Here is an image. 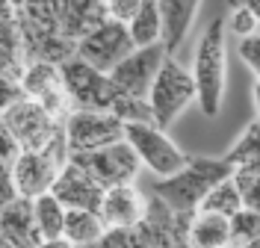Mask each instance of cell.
<instances>
[{
	"label": "cell",
	"mask_w": 260,
	"mask_h": 248,
	"mask_svg": "<svg viewBox=\"0 0 260 248\" xmlns=\"http://www.w3.org/2000/svg\"><path fill=\"white\" fill-rule=\"evenodd\" d=\"M121 124H154V113L148 98H130V95H118L110 110Z\"/></svg>",
	"instance_id": "obj_26"
},
{
	"label": "cell",
	"mask_w": 260,
	"mask_h": 248,
	"mask_svg": "<svg viewBox=\"0 0 260 248\" xmlns=\"http://www.w3.org/2000/svg\"><path fill=\"white\" fill-rule=\"evenodd\" d=\"M225 160L234 168L237 165H248V163H260V118H254L245 133L234 142V148L225 154Z\"/></svg>",
	"instance_id": "obj_24"
},
{
	"label": "cell",
	"mask_w": 260,
	"mask_h": 248,
	"mask_svg": "<svg viewBox=\"0 0 260 248\" xmlns=\"http://www.w3.org/2000/svg\"><path fill=\"white\" fill-rule=\"evenodd\" d=\"M175 239L186 248H231V219L216 213H178Z\"/></svg>",
	"instance_id": "obj_14"
},
{
	"label": "cell",
	"mask_w": 260,
	"mask_h": 248,
	"mask_svg": "<svg viewBox=\"0 0 260 248\" xmlns=\"http://www.w3.org/2000/svg\"><path fill=\"white\" fill-rule=\"evenodd\" d=\"M228 6H248L254 12V18L260 21V0H228Z\"/></svg>",
	"instance_id": "obj_34"
},
{
	"label": "cell",
	"mask_w": 260,
	"mask_h": 248,
	"mask_svg": "<svg viewBox=\"0 0 260 248\" xmlns=\"http://www.w3.org/2000/svg\"><path fill=\"white\" fill-rule=\"evenodd\" d=\"M68 160H71V151H68L65 124H62L59 133L50 139V145H45L42 151H21V157L12 163V178H15L18 195L39 198V195L50 192L53 181L59 178V171L65 168Z\"/></svg>",
	"instance_id": "obj_3"
},
{
	"label": "cell",
	"mask_w": 260,
	"mask_h": 248,
	"mask_svg": "<svg viewBox=\"0 0 260 248\" xmlns=\"http://www.w3.org/2000/svg\"><path fill=\"white\" fill-rule=\"evenodd\" d=\"M169 53L162 48V42L148 45V48H136L127 59H121L118 65L110 71V80L118 89V95H130V98H148L154 77L160 71L162 59Z\"/></svg>",
	"instance_id": "obj_12"
},
{
	"label": "cell",
	"mask_w": 260,
	"mask_h": 248,
	"mask_svg": "<svg viewBox=\"0 0 260 248\" xmlns=\"http://www.w3.org/2000/svg\"><path fill=\"white\" fill-rule=\"evenodd\" d=\"M39 248H77V245H71L65 236H59V239H45V242H42Z\"/></svg>",
	"instance_id": "obj_35"
},
{
	"label": "cell",
	"mask_w": 260,
	"mask_h": 248,
	"mask_svg": "<svg viewBox=\"0 0 260 248\" xmlns=\"http://www.w3.org/2000/svg\"><path fill=\"white\" fill-rule=\"evenodd\" d=\"M254 110H257V118H260V77L254 83Z\"/></svg>",
	"instance_id": "obj_36"
},
{
	"label": "cell",
	"mask_w": 260,
	"mask_h": 248,
	"mask_svg": "<svg viewBox=\"0 0 260 248\" xmlns=\"http://www.w3.org/2000/svg\"><path fill=\"white\" fill-rule=\"evenodd\" d=\"M59 71H62V83L65 92H68V100H71V110H101V113L113 110L118 89L113 86L110 74L92 68L80 56H71L68 62H62Z\"/></svg>",
	"instance_id": "obj_6"
},
{
	"label": "cell",
	"mask_w": 260,
	"mask_h": 248,
	"mask_svg": "<svg viewBox=\"0 0 260 248\" xmlns=\"http://www.w3.org/2000/svg\"><path fill=\"white\" fill-rule=\"evenodd\" d=\"M98 3H104V6H107V3H110V0H98Z\"/></svg>",
	"instance_id": "obj_39"
},
{
	"label": "cell",
	"mask_w": 260,
	"mask_h": 248,
	"mask_svg": "<svg viewBox=\"0 0 260 248\" xmlns=\"http://www.w3.org/2000/svg\"><path fill=\"white\" fill-rule=\"evenodd\" d=\"M234 183L243 195V207L257 210L260 213V163H248V165H237L234 168Z\"/></svg>",
	"instance_id": "obj_25"
},
{
	"label": "cell",
	"mask_w": 260,
	"mask_h": 248,
	"mask_svg": "<svg viewBox=\"0 0 260 248\" xmlns=\"http://www.w3.org/2000/svg\"><path fill=\"white\" fill-rule=\"evenodd\" d=\"M0 121L12 133V139L21 145V151H42L59 133L65 118L50 116L48 110L42 103H36L32 98H21L6 113H0Z\"/></svg>",
	"instance_id": "obj_7"
},
{
	"label": "cell",
	"mask_w": 260,
	"mask_h": 248,
	"mask_svg": "<svg viewBox=\"0 0 260 248\" xmlns=\"http://www.w3.org/2000/svg\"><path fill=\"white\" fill-rule=\"evenodd\" d=\"M175 231H178V213H172L157 195H151L148 213L139 225L107 231L92 248H178Z\"/></svg>",
	"instance_id": "obj_4"
},
{
	"label": "cell",
	"mask_w": 260,
	"mask_h": 248,
	"mask_svg": "<svg viewBox=\"0 0 260 248\" xmlns=\"http://www.w3.org/2000/svg\"><path fill=\"white\" fill-rule=\"evenodd\" d=\"M71 160L77 165H83L92 178H95L104 189L110 186H121V183H133L136 174H139V157L136 151L130 148L127 142H113L107 148H98V151H86V154H71Z\"/></svg>",
	"instance_id": "obj_11"
},
{
	"label": "cell",
	"mask_w": 260,
	"mask_h": 248,
	"mask_svg": "<svg viewBox=\"0 0 260 248\" xmlns=\"http://www.w3.org/2000/svg\"><path fill=\"white\" fill-rule=\"evenodd\" d=\"M56 21L65 39L80 42L98 24L107 21V6L98 0H56Z\"/></svg>",
	"instance_id": "obj_18"
},
{
	"label": "cell",
	"mask_w": 260,
	"mask_h": 248,
	"mask_svg": "<svg viewBox=\"0 0 260 248\" xmlns=\"http://www.w3.org/2000/svg\"><path fill=\"white\" fill-rule=\"evenodd\" d=\"M124 142L136 151L139 163L148 165L157 178H172L189 160L157 124H124Z\"/></svg>",
	"instance_id": "obj_8"
},
{
	"label": "cell",
	"mask_w": 260,
	"mask_h": 248,
	"mask_svg": "<svg viewBox=\"0 0 260 248\" xmlns=\"http://www.w3.org/2000/svg\"><path fill=\"white\" fill-rule=\"evenodd\" d=\"M145 213H148V198L133 183L104 189V198H101V207H98V216L107 225V231L133 228L145 219Z\"/></svg>",
	"instance_id": "obj_15"
},
{
	"label": "cell",
	"mask_w": 260,
	"mask_h": 248,
	"mask_svg": "<svg viewBox=\"0 0 260 248\" xmlns=\"http://www.w3.org/2000/svg\"><path fill=\"white\" fill-rule=\"evenodd\" d=\"M251 239H260V213L243 207L240 213L231 216V248L251 242Z\"/></svg>",
	"instance_id": "obj_27"
},
{
	"label": "cell",
	"mask_w": 260,
	"mask_h": 248,
	"mask_svg": "<svg viewBox=\"0 0 260 248\" xmlns=\"http://www.w3.org/2000/svg\"><path fill=\"white\" fill-rule=\"evenodd\" d=\"M127 30H130V39H133L136 48H148V45L162 42V18H160L157 0H142L139 12L130 18Z\"/></svg>",
	"instance_id": "obj_21"
},
{
	"label": "cell",
	"mask_w": 260,
	"mask_h": 248,
	"mask_svg": "<svg viewBox=\"0 0 260 248\" xmlns=\"http://www.w3.org/2000/svg\"><path fill=\"white\" fill-rule=\"evenodd\" d=\"M62 124L71 154L98 151L124 139V124L113 113H101V110H71Z\"/></svg>",
	"instance_id": "obj_9"
},
{
	"label": "cell",
	"mask_w": 260,
	"mask_h": 248,
	"mask_svg": "<svg viewBox=\"0 0 260 248\" xmlns=\"http://www.w3.org/2000/svg\"><path fill=\"white\" fill-rule=\"evenodd\" d=\"M107 233V225L101 222L95 210H68L65 213V228L62 236L77 248H92L101 242V236Z\"/></svg>",
	"instance_id": "obj_20"
},
{
	"label": "cell",
	"mask_w": 260,
	"mask_h": 248,
	"mask_svg": "<svg viewBox=\"0 0 260 248\" xmlns=\"http://www.w3.org/2000/svg\"><path fill=\"white\" fill-rule=\"evenodd\" d=\"M0 233H3L15 248H39L45 242L39 225H36L32 198L15 195L9 204L0 207Z\"/></svg>",
	"instance_id": "obj_17"
},
{
	"label": "cell",
	"mask_w": 260,
	"mask_h": 248,
	"mask_svg": "<svg viewBox=\"0 0 260 248\" xmlns=\"http://www.w3.org/2000/svg\"><path fill=\"white\" fill-rule=\"evenodd\" d=\"M257 18L254 12L248 9V6H231V15H228V27H231V33H237L240 39L245 36H254L257 33Z\"/></svg>",
	"instance_id": "obj_28"
},
{
	"label": "cell",
	"mask_w": 260,
	"mask_h": 248,
	"mask_svg": "<svg viewBox=\"0 0 260 248\" xmlns=\"http://www.w3.org/2000/svg\"><path fill=\"white\" fill-rule=\"evenodd\" d=\"M192 100H195L192 71H186L175 56H166L160 71H157V77H154V86H151V92H148V103H151V113H154V124H157L160 130H166Z\"/></svg>",
	"instance_id": "obj_5"
},
{
	"label": "cell",
	"mask_w": 260,
	"mask_h": 248,
	"mask_svg": "<svg viewBox=\"0 0 260 248\" xmlns=\"http://www.w3.org/2000/svg\"><path fill=\"white\" fill-rule=\"evenodd\" d=\"M21 89H24L27 98H32L36 103H42L50 116L65 118L71 113V100H68V92H65L59 65H50V62H27L24 74H21Z\"/></svg>",
	"instance_id": "obj_13"
},
{
	"label": "cell",
	"mask_w": 260,
	"mask_h": 248,
	"mask_svg": "<svg viewBox=\"0 0 260 248\" xmlns=\"http://www.w3.org/2000/svg\"><path fill=\"white\" fill-rule=\"evenodd\" d=\"M50 192L62 201L68 210H95L101 207V198H104V186L83 168L74 160H68L65 168L59 171V178L53 181Z\"/></svg>",
	"instance_id": "obj_16"
},
{
	"label": "cell",
	"mask_w": 260,
	"mask_h": 248,
	"mask_svg": "<svg viewBox=\"0 0 260 248\" xmlns=\"http://www.w3.org/2000/svg\"><path fill=\"white\" fill-rule=\"evenodd\" d=\"M240 59L260 77V36H245L240 39Z\"/></svg>",
	"instance_id": "obj_29"
},
{
	"label": "cell",
	"mask_w": 260,
	"mask_h": 248,
	"mask_svg": "<svg viewBox=\"0 0 260 248\" xmlns=\"http://www.w3.org/2000/svg\"><path fill=\"white\" fill-rule=\"evenodd\" d=\"M231 174H234V165L225 157H189L180 171L154 183V195L172 213H195L201 198Z\"/></svg>",
	"instance_id": "obj_1"
},
{
	"label": "cell",
	"mask_w": 260,
	"mask_h": 248,
	"mask_svg": "<svg viewBox=\"0 0 260 248\" xmlns=\"http://www.w3.org/2000/svg\"><path fill=\"white\" fill-rule=\"evenodd\" d=\"M142 0H110L107 3V18H113L118 24H130V18L139 12Z\"/></svg>",
	"instance_id": "obj_30"
},
{
	"label": "cell",
	"mask_w": 260,
	"mask_h": 248,
	"mask_svg": "<svg viewBox=\"0 0 260 248\" xmlns=\"http://www.w3.org/2000/svg\"><path fill=\"white\" fill-rule=\"evenodd\" d=\"M32 210H36V225L42 231V239H59L62 236L68 207L53 192H45V195L32 198Z\"/></svg>",
	"instance_id": "obj_22"
},
{
	"label": "cell",
	"mask_w": 260,
	"mask_h": 248,
	"mask_svg": "<svg viewBox=\"0 0 260 248\" xmlns=\"http://www.w3.org/2000/svg\"><path fill=\"white\" fill-rule=\"evenodd\" d=\"M198 210H204V213H216V216H225V219H231L234 213H240V210H243V195H240V189H237L234 178H225V181L216 183L210 192L201 198Z\"/></svg>",
	"instance_id": "obj_23"
},
{
	"label": "cell",
	"mask_w": 260,
	"mask_h": 248,
	"mask_svg": "<svg viewBox=\"0 0 260 248\" xmlns=\"http://www.w3.org/2000/svg\"><path fill=\"white\" fill-rule=\"evenodd\" d=\"M18 157H21V145L12 139V133L6 130V127H3V121H0V160L12 165Z\"/></svg>",
	"instance_id": "obj_33"
},
{
	"label": "cell",
	"mask_w": 260,
	"mask_h": 248,
	"mask_svg": "<svg viewBox=\"0 0 260 248\" xmlns=\"http://www.w3.org/2000/svg\"><path fill=\"white\" fill-rule=\"evenodd\" d=\"M234 248H260V239H251V242H243V245H234Z\"/></svg>",
	"instance_id": "obj_37"
},
{
	"label": "cell",
	"mask_w": 260,
	"mask_h": 248,
	"mask_svg": "<svg viewBox=\"0 0 260 248\" xmlns=\"http://www.w3.org/2000/svg\"><path fill=\"white\" fill-rule=\"evenodd\" d=\"M15 195H18V189H15V178H12V165L0 160V207L9 204Z\"/></svg>",
	"instance_id": "obj_32"
},
{
	"label": "cell",
	"mask_w": 260,
	"mask_h": 248,
	"mask_svg": "<svg viewBox=\"0 0 260 248\" xmlns=\"http://www.w3.org/2000/svg\"><path fill=\"white\" fill-rule=\"evenodd\" d=\"M201 0H157L162 18V48L172 56L183 45V39L189 36V27L195 21Z\"/></svg>",
	"instance_id": "obj_19"
},
{
	"label": "cell",
	"mask_w": 260,
	"mask_h": 248,
	"mask_svg": "<svg viewBox=\"0 0 260 248\" xmlns=\"http://www.w3.org/2000/svg\"><path fill=\"white\" fill-rule=\"evenodd\" d=\"M0 248H15V245H12V242H9V239H6V236L0 233Z\"/></svg>",
	"instance_id": "obj_38"
},
{
	"label": "cell",
	"mask_w": 260,
	"mask_h": 248,
	"mask_svg": "<svg viewBox=\"0 0 260 248\" xmlns=\"http://www.w3.org/2000/svg\"><path fill=\"white\" fill-rule=\"evenodd\" d=\"M21 98H27L24 89H21V83L0 74V113H6V110H9L15 100H21Z\"/></svg>",
	"instance_id": "obj_31"
},
{
	"label": "cell",
	"mask_w": 260,
	"mask_h": 248,
	"mask_svg": "<svg viewBox=\"0 0 260 248\" xmlns=\"http://www.w3.org/2000/svg\"><path fill=\"white\" fill-rule=\"evenodd\" d=\"M225 77H228V45H225V18H213L207 30L201 33V42L195 48L192 80L195 100L201 103V113L216 118L225 100Z\"/></svg>",
	"instance_id": "obj_2"
},
{
	"label": "cell",
	"mask_w": 260,
	"mask_h": 248,
	"mask_svg": "<svg viewBox=\"0 0 260 248\" xmlns=\"http://www.w3.org/2000/svg\"><path fill=\"white\" fill-rule=\"evenodd\" d=\"M136 50L133 39H130L127 24H118L113 18H107L104 24H98L89 36H83L77 42V56L83 62H89L92 68L110 74L121 59H127Z\"/></svg>",
	"instance_id": "obj_10"
}]
</instances>
